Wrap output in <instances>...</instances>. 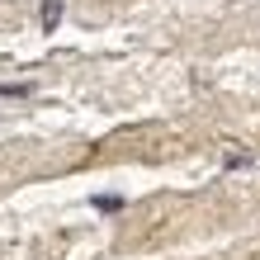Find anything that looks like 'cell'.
I'll use <instances>...</instances> for the list:
<instances>
[{
    "mask_svg": "<svg viewBox=\"0 0 260 260\" xmlns=\"http://www.w3.org/2000/svg\"><path fill=\"white\" fill-rule=\"evenodd\" d=\"M57 19H62V0H43V28H57Z\"/></svg>",
    "mask_w": 260,
    "mask_h": 260,
    "instance_id": "6da1fadb",
    "label": "cell"
},
{
    "mask_svg": "<svg viewBox=\"0 0 260 260\" xmlns=\"http://www.w3.org/2000/svg\"><path fill=\"white\" fill-rule=\"evenodd\" d=\"M0 95H14V100H28V95H34V85H28V81H14V85H0Z\"/></svg>",
    "mask_w": 260,
    "mask_h": 260,
    "instance_id": "7a4b0ae2",
    "label": "cell"
},
{
    "mask_svg": "<svg viewBox=\"0 0 260 260\" xmlns=\"http://www.w3.org/2000/svg\"><path fill=\"white\" fill-rule=\"evenodd\" d=\"M95 208H104V213H114V208H123V199H118V194H104V199H95Z\"/></svg>",
    "mask_w": 260,
    "mask_h": 260,
    "instance_id": "3957f363",
    "label": "cell"
}]
</instances>
